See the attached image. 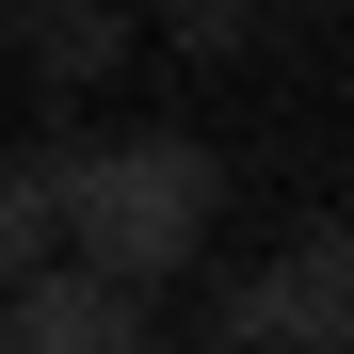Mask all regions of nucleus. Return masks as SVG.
Returning a JSON list of instances; mask_svg holds the SVG:
<instances>
[{
  "label": "nucleus",
  "mask_w": 354,
  "mask_h": 354,
  "mask_svg": "<svg viewBox=\"0 0 354 354\" xmlns=\"http://www.w3.org/2000/svg\"><path fill=\"white\" fill-rule=\"evenodd\" d=\"M48 161H65V242H81L97 274H129V290H161V274H194V258H209V209H225V161H209L194 129H113V145H81V129H48Z\"/></svg>",
  "instance_id": "obj_1"
},
{
  "label": "nucleus",
  "mask_w": 354,
  "mask_h": 354,
  "mask_svg": "<svg viewBox=\"0 0 354 354\" xmlns=\"http://www.w3.org/2000/svg\"><path fill=\"white\" fill-rule=\"evenodd\" d=\"M0 354H145V290L97 258H32L0 274Z\"/></svg>",
  "instance_id": "obj_2"
},
{
  "label": "nucleus",
  "mask_w": 354,
  "mask_h": 354,
  "mask_svg": "<svg viewBox=\"0 0 354 354\" xmlns=\"http://www.w3.org/2000/svg\"><path fill=\"white\" fill-rule=\"evenodd\" d=\"M258 290H274V338L290 354H354V209L290 225V258H258Z\"/></svg>",
  "instance_id": "obj_3"
},
{
  "label": "nucleus",
  "mask_w": 354,
  "mask_h": 354,
  "mask_svg": "<svg viewBox=\"0 0 354 354\" xmlns=\"http://www.w3.org/2000/svg\"><path fill=\"white\" fill-rule=\"evenodd\" d=\"M0 32H17V65L48 97H97L113 65H129V0H0Z\"/></svg>",
  "instance_id": "obj_4"
},
{
  "label": "nucleus",
  "mask_w": 354,
  "mask_h": 354,
  "mask_svg": "<svg viewBox=\"0 0 354 354\" xmlns=\"http://www.w3.org/2000/svg\"><path fill=\"white\" fill-rule=\"evenodd\" d=\"M65 258V161L48 145H0V274Z\"/></svg>",
  "instance_id": "obj_5"
},
{
  "label": "nucleus",
  "mask_w": 354,
  "mask_h": 354,
  "mask_svg": "<svg viewBox=\"0 0 354 354\" xmlns=\"http://www.w3.org/2000/svg\"><path fill=\"white\" fill-rule=\"evenodd\" d=\"M161 32H177V48H194V65H225V48H242V32H258V0H161Z\"/></svg>",
  "instance_id": "obj_6"
},
{
  "label": "nucleus",
  "mask_w": 354,
  "mask_h": 354,
  "mask_svg": "<svg viewBox=\"0 0 354 354\" xmlns=\"http://www.w3.org/2000/svg\"><path fill=\"white\" fill-rule=\"evenodd\" d=\"M209 338H274V290H258V258H225V274H209Z\"/></svg>",
  "instance_id": "obj_7"
},
{
  "label": "nucleus",
  "mask_w": 354,
  "mask_h": 354,
  "mask_svg": "<svg viewBox=\"0 0 354 354\" xmlns=\"http://www.w3.org/2000/svg\"><path fill=\"white\" fill-rule=\"evenodd\" d=\"M225 354H290V338H225Z\"/></svg>",
  "instance_id": "obj_8"
}]
</instances>
